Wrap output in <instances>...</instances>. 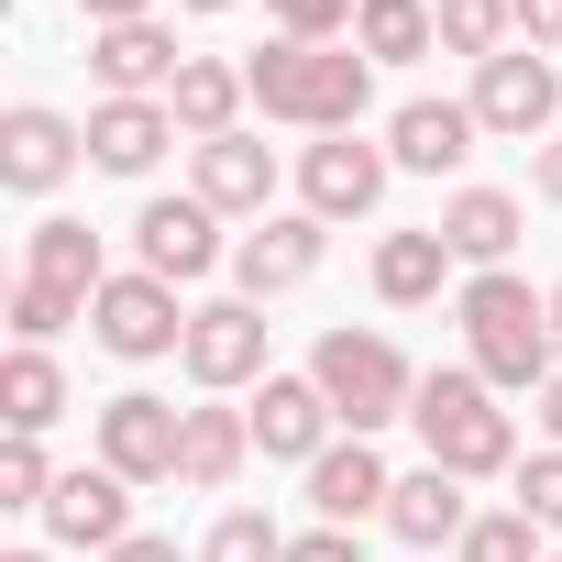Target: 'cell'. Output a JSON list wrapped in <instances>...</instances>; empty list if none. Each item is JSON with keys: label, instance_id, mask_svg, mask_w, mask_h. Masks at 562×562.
<instances>
[{"label": "cell", "instance_id": "836d02e7", "mask_svg": "<svg viewBox=\"0 0 562 562\" xmlns=\"http://www.w3.org/2000/svg\"><path fill=\"white\" fill-rule=\"evenodd\" d=\"M518 507H529L540 529H562V452H551V441H540V452L518 463Z\"/></svg>", "mask_w": 562, "mask_h": 562}, {"label": "cell", "instance_id": "f546056e", "mask_svg": "<svg viewBox=\"0 0 562 562\" xmlns=\"http://www.w3.org/2000/svg\"><path fill=\"white\" fill-rule=\"evenodd\" d=\"M540 540H551V529H540L529 507H496V518H474V529H463L452 551H463V562H551Z\"/></svg>", "mask_w": 562, "mask_h": 562}, {"label": "cell", "instance_id": "d590c367", "mask_svg": "<svg viewBox=\"0 0 562 562\" xmlns=\"http://www.w3.org/2000/svg\"><path fill=\"white\" fill-rule=\"evenodd\" d=\"M288 562H364V540H353V529H299Z\"/></svg>", "mask_w": 562, "mask_h": 562}, {"label": "cell", "instance_id": "e575fe53", "mask_svg": "<svg viewBox=\"0 0 562 562\" xmlns=\"http://www.w3.org/2000/svg\"><path fill=\"white\" fill-rule=\"evenodd\" d=\"M518 45L529 56H562V0H518Z\"/></svg>", "mask_w": 562, "mask_h": 562}, {"label": "cell", "instance_id": "60d3db41", "mask_svg": "<svg viewBox=\"0 0 562 562\" xmlns=\"http://www.w3.org/2000/svg\"><path fill=\"white\" fill-rule=\"evenodd\" d=\"M177 12H232V0H177Z\"/></svg>", "mask_w": 562, "mask_h": 562}, {"label": "cell", "instance_id": "1f68e13d", "mask_svg": "<svg viewBox=\"0 0 562 562\" xmlns=\"http://www.w3.org/2000/svg\"><path fill=\"white\" fill-rule=\"evenodd\" d=\"M45 496H56V463H45L34 430H12L0 441V507H45Z\"/></svg>", "mask_w": 562, "mask_h": 562}, {"label": "cell", "instance_id": "ba28073f", "mask_svg": "<svg viewBox=\"0 0 562 562\" xmlns=\"http://www.w3.org/2000/svg\"><path fill=\"white\" fill-rule=\"evenodd\" d=\"M474 122L485 133H507V144H551V122H562V67L551 56H529V45H507V56H485L474 67Z\"/></svg>", "mask_w": 562, "mask_h": 562}, {"label": "cell", "instance_id": "4316f807", "mask_svg": "<svg viewBox=\"0 0 562 562\" xmlns=\"http://www.w3.org/2000/svg\"><path fill=\"white\" fill-rule=\"evenodd\" d=\"M353 45H364L375 67H419V56L441 45V23H430V0H364V12H353Z\"/></svg>", "mask_w": 562, "mask_h": 562}, {"label": "cell", "instance_id": "f35d334b", "mask_svg": "<svg viewBox=\"0 0 562 562\" xmlns=\"http://www.w3.org/2000/svg\"><path fill=\"white\" fill-rule=\"evenodd\" d=\"M100 562H199V551H177V540H144V529H133V540H122V551H100Z\"/></svg>", "mask_w": 562, "mask_h": 562}, {"label": "cell", "instance_id": "603a6c76", "mask_svg": "<svg viewBox=\"0 0 562 562\" xmlns=\"http://www.w3.org/2000/svg\"><path fill=\"white\" fill-rule=\"evenodd\" d=\"M23 276H45V288H67V299H100V288H111L100 232H89V221H67V210L23 232Z\"/></svg>", "mask_w": 562, "mask_h": 562}, {"label": "cell", "instance_id": "83f0119b", "mask_svg": "<svg viewBox=\"0 0 562 562\" xmlns=\"http://www.w3.org/2000/svg\"><path fill=\"white\" fill-rule=\"evenodd\" d=\"M430 23H441V56H507V34H518V0H430Z\"/></svg>", "mask_w": 562, "mask_h": 562}, {"label": "cell", "instance_id": "f1b7e54d", "mask_svg": "<svg viewBox=\"0 0 562 562\" xmlns=\"http://www.w3.org/2000/svg\"><path fill=\"white\" fill-rule=\"evenodd\" d=\"M199 562H288V529H276L265 507H221L210 540H199Z\"/></svg>", "mask_w": 562, "mask_h": 562}, {"label": "cell", "instance_id": "44dd1931", "mask_svg": "<svg viewBox=\"0 0 562 562\" xmlns=\"http://www.w3.org/2000/svg\"><path fill=\"white\" fill-rule=\"evenodd\" d=\"M386 529H397L408 551H441V540H463V529H474V507H463V474H441V463L397 474V496H386Z\"/></svg>", "mask_w": 562, "mask_h": 562}, {"label": "cell", "instance_id": "9a60e30c", "mask_svg": "<svg viewBox=\"0 0 562 562\" xmlns=\"http://www.w3.org/2000/svg\"><path fill=\"white\" fill-rule=\"evenodd\" d=\"M177 34L166 23H111V34H89V78L111 89V100H166L177 89Z\"/></svg>", "mask_w": 562, "mask_h": 562}, {"label": "cell", "instance_id": "4fadbf2b", "mask_svg": "<svg viewBox=\"0 0 562 562\" xmlns=\"http://www.w3.org/2000/svg\"><path fill=\"white\" fill-rule=\"evenodd\" d=\"M45 529H56L67 551H122V540H133V485H122L111 463H78V474H56Z\"/></svg>", "mask_w": 562, "mask_h": 562}, {"label": "cell", "instance_id": "5bb4252c", "mask_svg": "<svg viewBox=\"0 0 562 562\" xmlns=\"http://www.w3.org/2000/svg\"><path fill=\"white\" fill-rule=\"evenodd\" d=\"M331 430H342V408L321 397V375H265V397H254V452H276V463H321Z\"/></svg>", "mask_w": 562, "mask_h": 562}, {"label": "cell", "instance_id": "484cf974", "mask_svg": "<svg viewBox=\"0 0 562 562\" xmlns=\"http://www.w3.org/2000/svg\"><path fill=\"white\" fill-rule=\"evenodd\" d=\"M0 419L45 441V430L67 419V364H56V353H34V342H12V364H0Z\"/></svg>", "mask_w": 562, "mask_h": 562}, {"label": "cell", "instance_id": "7a4b0ae2", "mask_svg": "<svg viewBox=\"0 0 562 562\" xmlns=\"http://www.w3.org/2000/svg\"><path fill=\"white\" fill-rule=\"evenodd\" d=\"M463 364L485 386H551L562 375V342H551V288H529V276H463Z\"/></svg>", "mask_w": 562, "mask_h": 562}, {"label": "cell", "instance_id": "30bf717a", "mask_svg": "<svg viewBox=\"0 0 562 562\" xmlns=\"http://www.w3.org/2000/svg\"><path fill=\"white\" fill-rule=\"evenodd\" d=\"M133 254H144V276H166V288H199L232 243H221V210L188 188V199H144L133 210Z\"/></svg>", "mask_w": 562, "mask_h": 562}, {"label": "cell", "instance_id": "d6a6232c", "mask_svg": "<svg viewBox=\"0 0 562 562\" xmlns=\"http://www.w3.org/2000/svg\"><path fill=\"white\" fill-rule=\"evenodd\" d=\"M276 23H288V45H353V12L364 0H265Z\"/></svg>", "mask_w": 562, "mask_h": 562}, {"label": "cell", "instance_id": "d6986e66", "mask_svg": "<svg viewBox=\"0 0 562 562\" xmlns=\"http://www.w3.org/2000/svg\"><path fill=\"white\" fill-rule=\"evenodd\" d=\"M166 111H177V133H188V144H221V133H243L254 78H243L232 56H188V67H177V89H166Z\"/></svg>", "mask_w": 562, "mask_h": 562}, {"label": "cell", "instance_id": "d4e9b609", "mask_svg": "<svg viewBox=\"0 0 562 562\" xmlns=\"http://www.w3.org/2000/svg\"><path fill=\"white\" fill-rule=\"evenodd\" d=\"M243 452H254V408H188V452H177V485L221 496V485L243 474Z\"/></svg>", "mask_w": 562, "mask_h": 562}, {"label": "cell", "instance_id": "ee69618b", "mask_svg": "<svg viewBox=\"0 0 562 562\" xmlns=\"http://www.w3.org/2000/svg\"><path fill=\"white\" fill-rule=\"evenodd\" d=\"M551 562H562V551H551Z\"/></svg>", "mask_w": 562, "mask_h": 562}, {"label": "cell", "instance_id": "2e32d148", "mask_svg": "<svg viewBox=\"0 0 562 562\" xmlns=\"http://www.w3.org/2000/svg\"><path fill=\"white\" fill-rule=\"evenodd\" d=\"M386 496H397V474H386L375 441H331V452L310 463V507H321V529H364V518H386Z\"/></svg>", "mask_w": 562, "mask_h": 562}, {"label": "cell", "instance_id": "74e56055", "mask_svg": "<svg viewBox=\"0 0 562 562\" xmlns=\"http://www.w3.org/2000/svg\"><path fill=\"white\" fill-rule=\"evenodd\" d=\"M529 188H540V199H551V210H562V133H551V144H540V155H529Z\"/></svg>", "mask_w": 562, "mask_h": 562}, {"label": "cell", "instance_id": "52a82bcc", "mask_svg": "<svg viewBox=\"0 0 562 562\" xmlns=\"http://www.w3.org/2000/svg\"><path fill=\"white\" fill-rule=\"evenodd\" d=\"M78 155H89V122H67V111H45V100H12V111H0V188H12V199H56V188L78 177Z\"/></svg>", "mask_w": 562, "mask_h": 562}, {"label": "cell", "instance_id": "3957f363", "mask_svg": "<svg viewBox=\"0 0 562 562\" xmlns=\"http://www.w3.org/2000/svg\"><path fill=\"white\" fill-rule=\"evenodd\" d=\"M408 419H419V452L441 463V474H518V419L496 408V386L474 375V364H430L419 375V397H408Z\"/></svg>", "mask_w": 562, "mask_h": 562}, {"label": "cell", "instance_id": "ffe728a7", "mask_svg": "<svg viewBox=\"0 0 562 562\" xmlns=\"http://www.w3.org/2000/svg\"><path fill=\"white\" fill-rule=\"evenodd\" d=\"M166 144H177V111L166 100H100L89 111V166L100 177H155Z\"/></svg>", "mask_w": 562, "mask_h": 562}, {"label": "cell", "instance_id": "ac0fdd59", "mask_svg": "<svg viewBox=\"0 0 562 562\" xmlns=\"http://www.w3.org/2000/svg\"><path fill=\"white\" fill-rule=\"evenodd\" d=\"M430 232L452 243V265H474V276H496V265L518 254V232H529V210H518L507 188H452Z\"/></svg>", "mask_w": 562, "mask_h": 562}, {"label": "cell", "instance_id": "b9f144b4", "mask_svg": "<svg viewBox=\"0 0 562 562\" xmlns=\"http://www.w3.org/2000/svg\"><path fill=\"white\" fill-rule=\"evenodd\" d=\"M551 342H562V288H551Z\"/></svg>", "mask_w": 562, "mask_h": 562}, {"label": "cell", "instance_id": "7402d4cb", "mask_svg": "<svg viewBox=\"0 0 562 562\" xmlns=\"http://www.w3.org/2000/svg\"><path fill=\"white\" fill-rule=\"evenodd\" d=\"M199 199L232 221H265V199H276V155L254 144V133H221V144H199Z\"/></svg>", "mask_w": 562, "mask_h": 562}, {"label": "cell", "instance_id": "7c38bea8", "mask_svg": "<svg viewBox=\"0 0 562 562\" xmlns=\"http://www.w3.org/2000/svg\"><path fill=\"white\" fill-rule=\"evenodd\" d=\"M210 397H232V386H254L265 375V310L254 299H210V310H188V353H177Z\"/></svg>", "mask_w": 562, "mask_h": 562}, {"label": "cell", "instance_id": "8d00e7d4", "mask_svg": "<svg viewBox=\"0 0 562 562\" xmlns=\"http://www.w3.org/2000/svg\"><path fill=\"white\" fill-rule=\"evenodd\" d=\"M78 23L111 34V23H155V0H78Z\"/></svg>", "mask_w": 562, "mask_h": 562}, {"label": "cell", "instance_id": "ab89813d", "mask_svg": "<svg viewBox=\"0 0 562 562\" xmlns=\"http://www.w3.org/2000/svg\"><path fill=\"white\" fill-rule=\"evenodd\" d=\"M540 430H551V452H562V375L540 386Z\"/></svg>", "mask_w": 562, "mask_h": 562}, {"label": "cell", "instance_id": "4dcf8cb0", "mask_svg": "<svg viewBox=\"0 0 562 562\" xmlns=\"http://www.w3.org/2000/svg\"><path fill=\"white\" fill-rule=\"evenodd\" d=\"M89 321V299H67V288H45V276H23V288H12V342H56V331H78Z\"/></svg>", "mask_w": 562, "mask_h": 562}, {"label": "cell", "instance_id": "9c48e42d", "mask_svg": "<svg viewBox=\"0 0 562 562\" xmlns=\"http://www.w3.org/2000/svg\"><path fill=\"white\" fill-rule=\"evenodd\" d=\"M321 243H331V221H310V210H265L243 243H232V288L265 310V299H288V288H310L321 276Z\"/></svg>", "mask_w": 562, "mask_h": 562}, {"label": "cell", "instance_id": "8992f818", "mask_svg": "<svg viewBox=\"0 0 562 562\" xmlns=\"http://www.w3.org/2000/svg\"><path fill=\"white\" fill-rule=\"evenodd\" d=\"M177 452H188V408L155 397V386H122L100 408V463L122 485H177Z\"/></svg>", "mask_w": 562, "mask_h": 562}, {"label": "cell", "instance_id": "7bdbcfd3", "mask_svg": "<svg viewBox=\"0 0 562 562\" xmlns=\"http://www.w3.org/2000/svg\"><path fill=\"white\" fill-rule=\"evenodd\" d=\"M0 562H45V551H0Z\"/></svg>", "mask_w": 562, "mask_h": 562}, {"label": "cell", "instance_id": "8fae6325", "mask_svg": "<svg viewBox=\"0 0 562 562\" xmlns=\"http://www.w3.org/2000/svg\"><path fill=\"white\" fill-rule=\"evenodd\" d=\"M386 177H397V155L364 144V133H321V144L299 155V199H310V221H364V210L386 199Z\"/></svg>", "mask_w": 562, "mask_h": 562}, {"label": "cell", "instance_id": "6da1fadb", "mask_svg": "<svg viewBox=\"0 0 562 562\" xmlns=\"http://www.w3.org/2000/svg\"><path fill=\"white\" fill-rule=\"evenodd\" d=\"M243 78H254L265 122H299V133H353L364 100H375V56L364 45H288L276 34L265 56H243Z\"/></svg>", "mask_w": 562, "mask_h": 562}, {"label": "cell", "instance_id": "277c9868", "mask_svg": "<svg viewBox=\"0 0 562 562\" xmlns=\"http://www.w3.org/2000/svg\"><path fill=\"white\" fill-rule=\"evenodd\" d=\"M310 375H321V397L342 408V430H353V441H375V430H386V419H408V397H419V364H408L386 331H321Z\"/></svg>", "mask_w": 562, "mask_h": 562}, {"label": "cell", "instance_id": "cb8c5ba5", "mask_svg": "<svg viewBox=\"0 0 562 562\" xmlns=\"http://www.w3.org/2000/svg\"><path fill=\"white\" fill-rule=\"evenodd\" d=\"M441 288H452V243L441 232H386L375 243V299L386 310H430Z\"/></svg>", "mask_w": 562, "mask_h": 562}, {"label": "cell", "instance_id": "e0dca14e", "mask_svg": "<svg viewBox=\"0 0 562 562\" xmlns=\"http://www.w3.org/2000/svg\"><path fill=\"white\" fill-rule=\"evenodd\" d=\"M474 100H408L397 122H386V155H397V177H452L463 155H474Z\"/></svg>", "mask_w": 562, "mask_h": 562}, {"label": "cell", "instance_id": "5b68a950", "mask_svg": "<svg viewBox=\"0 0 562 562\" xmlns=\"http://www.w3.org/2000/svg\"><path fill=\"white\" fill-rule=\"evenodd\" d=\"M89 342L100 353H122V364H166V353H188V310H177V288L166 276H111V288L89 299Z\"/></svg>", "mask_w": 562, "mask_h": 562}]
</instances>
